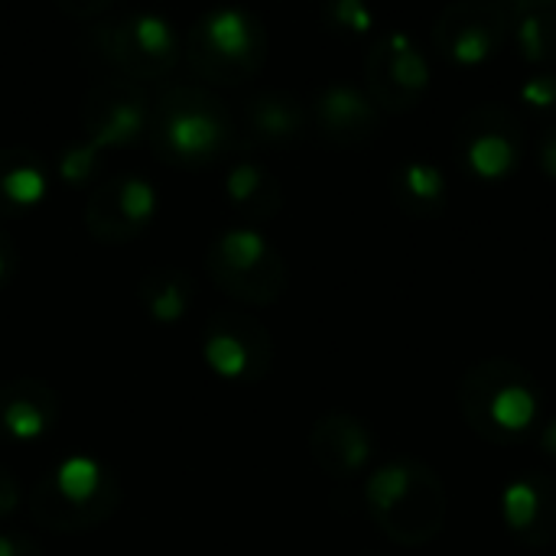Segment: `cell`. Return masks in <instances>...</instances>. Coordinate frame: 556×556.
I'll return each instance as SVG.
<instances>
[{
    "mask_svg": "<svg viewBox=\"0 0 556 556\" xmlns=\"http://www.w3.org/2000/svg\"><path fill=\"white\" fill-rule=\"evenodd\" d=\"M404 189L414 202H424V205H437L443 199V189H446V179L437 166L430 163H410L404 169Z\"/></svg>",
    "mask_w": 556,
    "mask_h": 556,
    "instance_id": "23",
    "label": "cell"
},
{
    "mask_svg": "<svg viewBox=\"0 0 556 556\" xmlns=\"http://www.w3.org/2000/svg\"><path fill=\"white\" fill-rule=\"evenodd\" d=\"M502 508H505V521L518 534H531V528L541 518V485H538V479H518V482H511L505 489Z\"/></svg>",
    "mask_w": 556,
    "mask_h": 556,
    "instance_id": "22",
    "label": "cell"
},
{
    "mask_svg": "<svg viewBox=\"0 0 556 556\" xmlns=\"http://www.w3.org/2000/svg\"><path fill=\"white\" fill-rule=\"evenodd\" d=\"M156 212V192L143 176L101 179L85 205L88 231L104 244H124L137 238Z\"/></svg>",
    "mask_w": 556,
    "mask_h": 556,
    "instance_id": "5",
    "label": "cell"
},
{
    "mask_svg": "<svg viewBox=\"0 0 556 556\" xmlns=\"http://www.w3.org/2000/svg\"><path fill=\"white\" fill-rule=\"evenodd\" d=\"M205 267L222 293L248 306H267L287 287L283 257L251 228H235L215 238Z\"/></svg>",
    "mask_w": 556,
    "mask_h": 556,
    "instance_id": "3",
    "label": "cell"
},
{
    "mask_svg": "<svg viewBox=\"0 0 556 556\" xmlns=\"http://www.w3.org/2000/svg\"><path fill=\"white\" fill-rule=\"evenodd\" d=\"M443 511H446V498H443V485L440 479L433 476V469L427 466H414V485L410 492L404 495V502L388 511L381 521V528L394 538V541H404V544H424L430 541L440 525H443Z\"/></svg>",
    "mask_w": 556,
    "mask_h": 556,
    "instance_id": "10",
    "label": "cell"
},
{
    "mask_svg": "<svg viewBox=\"0 0 556 556\" xmlns=\"http://www.w3.org/2000/svg\"><path fill=\"white\" fill-rule=\"evenodd\" d=\"M306 124L303 104L283 91H264L244 108V140L248 143H290Z\"/></svg>",
    "mask_w": 556,
    "mask_h": 556,
    "instance_id": "15",
    "label": "cell"
},
{
    "mask_svg": "<svg viewBox=\"0 0 556 556\" xmlns=\"http://www.w3.org/2000/svg\"><path fill=\"white\" fill-rule=\"evenodd\" d=\"M46 195V166L26 147L0 150V218L26 215Z\"/></svg>",
    "mask_w": 556,
    "mask_h": 556,
    "instance_id": "14",
    "label": "cell"
},
{
    "mask_svg": "<svg viewBox=\"0 0 556 556\" xmlns=\"http://www.w3.org/2000/svg\"><path fill=\"white\" fill-rule=\"evenodd\" d=\"M182 55L208 85H241L264 65V26L244 10H212L186 33Z\"/></svg>",
    "mask_w": 556,
    "mask_h": 556,
    "instance_id": "2",
    "label": "cell"
},
{
    "mask_svg": "<svg viewBox=\"0 0 556 556\" xmlns=\"http://www.w3.org/2000/svg\"><path fill=\"white\" fill-rule=\"evenodd\" d=\"M16 505H20V485H16V479L10 476V469L0 466V518L13 515Z\"/></svg>",
    "mask_w": 556,
    "mask_h": 556,
    "instance_id": "27",
    "label": "cell"
},
{
    "mask_svg": "<svg viewBox=\"0 0 556 556\" xmlns=\"http://www.w3.org/2000/svg\"><path fill=\"white\" fill-rule=\"evenodd\" d=\"M414 466L417 463H410V459L388 463L368 476V505L378 518H384L388 511H394L404 502V495L414 485Z\"/></svg>",
    "mask_w": 556,
    "mask_h": 556,
    "instance_id": "21",
    "label": "cell"
},
{
    "mask_svg": "<svg viewBox=\"0 0 556 556\" xmlns=\"http://www.w3.org/2000/svg\"><path fill=\"white\" fill-rule=\"evenodd\" d=\"M332 16H336L342 26H352V29H358V33H365V29L371 26V13H368L365 3H358V0H339V3L332 7Z\"/></svg>",
    "mask_w": 556,
    "mask_h": 556,
    "instance_id": "26",
    "label": "cell"
},
{
    "mask_svg": "<svg viewBox=\"0 0 556 556\" xmlns=\"http://www.w3.org/2000/svg\"><path fill=\"white\" fill-rule=\"evenodd\" d=\"M515 29L525 55L531 62H547L556 55V3H515Z\"/></svg>",
    "mask_w": 556,
    "mask_h": 556,
    "instance_id": "18",
    "label": "cell"
},
{
    "mask_svg": "<svg viewBox=\"0 0 556 556\" xmlns=\"http://www.w3.org/2000/svg\"><path fill=\"white\" fill-rule=\"evenodd\" d=\"M309 450L329 476H355L371 459V437L349 414H326L309 433Z\"/></svg>",
    "mask_w": 556,
    "mask_h": 556,
    "instance_id": "12",
    "label": "cell"
},
{
    "mask_svg": "<svg viewBox=\"0 0 556 556\" xmlns=\"http://www.w3.org/2000/svg\"><path fill=\"white\" fill-rule=\"evenodd\" d=\"M0 556H42V551L29 538L0 534Z\"/></svg>",
    "mask_w": 556,
    "mask_h": 556,
    "instance_id": "28",
    "label": "cell"
},
{
    "mask_svg": "<svg viewBox=\"0 0 556 556\" xmlns=\"http://www.w3.org/2000/svg\"><path fill=\"white\" fill-rule=\"evenodd\" d=\"M228 199L238 205L241 215L261 222V218L277 215V208L283 202V189H280V182L261 163L241 160L228 173Z\"/></svg>",
    "mask_w": 556,
    "mask_h": 556,
    "instance_id": "16",
    "label": "cell"
},
{
    "mask_svg": "<svg viewBox=\"0 0 556 556\" xmlns=\"http://www.w3.org/2000/svg\"><path fill=\"white\" fill-rule=\"evenodd\" d=\"M316 121H319L323 134L332 137L336 143H358L375 130L378 111L358 88L329 85L316 98Z\"/></svg>",
    "mask_w": 556,
    "mask_h": 556,
    "instance_id": "13",
    "label": "cell"
},
{
    "mask_svg": "<svg viewBox=\"0 0 556 556\" xmlns=\"http://www.w3.org/2000/svg\"><path fill=\"white\" fill-rule=\"evenodd\" d=\"M59 417L55 391L36 378H16L0 391V437L13 443L39 440Z\"/></svg>",
    "mask_w": 556,
    "mask_h": 556,
    "instance_id": "11",
    "label": "cell"
},
{
    "mask_svg": "<svg viewBox=\"0 0 556 556\" xmlns=\"http://www.w3.org/2000/svg\"><path fill=\"white\" fill-rule=\"evenodd\" d=\"M521 98L534 108H554L556 104V75H534L525 81Z\"/></svg>",
    "mask_w": 556,
    "mask_h": 556,
    "instance_id": "25",
    "label": "cell"
},
{
    "mask_svg": "<svg viewBox=\"0 0 556 556\" xmlns=\"http://www.w3.org/2000/svg\"><path fill=\"white\" fill-rule=\"evenodd\" d=\"M94 166H98V147L88 143V147H72V150L62 156L59 173H62L65 182L78 186V182H88V176L94 173Z\"/></svg>",
    "mask_w": 556,
    "mask_h": 556,
    "instance_id": "24",
    "label": "cell"
},
{
    "mask_svg": "<svg viewBox=\"0 0 556 556\" xmlns=\"http://www.w3.org/2000/svg\"><path fill=\"white\" fill-rule=\"evenodd\" d=\"M541 446H544V453H551L556 459V420H551L547 427H544V433H541Z\"/></svg>",
    "mask_w": 556,
    "mask_h": 556,
    "instance_id": "31",
    "label": "cell"
},
{
    "mask_svg": "<svg viewBox=\"0 0 556 556\" xmlns=\"http://www.w3.org/2000/svg\"><path fill=\"white\" fill-rule=\"evenodd\" d=\"M98 52L117 65L127 78L147 81V78H166L179 59L182 42L176 29L156 16V13H130L111 23H101L91 29Z\"/></svg>",
    "mask_w": 556,
    "mask_h": 556,
    "instance_id": "4",
    "label": "cell"
},
{
    "mask_svg": "<svg viewBox=\"0 0 556 556\" xmlns=\"http://www.w3.org/2000/svg\"><path fill=\"white\" fill-rule=\"evenodd\" d=\"M202 355L222 378H261L270 368L274 345L254 316L215 313L205 326Z\"/></svg>",
    "mask_w": 556,
    "mask_h": 556,
    "instance_id": "6",
    "label": "cell"
},
{
    "mask_svg": "<svg viewBox=\"0 0 556 556\" xmlns=\"http://www.w3.org/2000/svg\"><path fill=\"white\" fill-rule=\"evenodd\" d=\"M150 143L163 163L205 166L225 156L235 143L231 111L218 94L195 85H169L150 104Z\"/></svg>",
    "mask_w": 556,
    "mask_h": 556,
    "instance_id": "1",
    "label": "cell"
},
{
    "mask_svg": "<svg viewBox=\"0 0 556 556\" xmlns=\"http://www.w3.org/2000/svg\"><path fill=\"white\" fill-rule=\"evenodd\" d=\"M538 417V397L531 394V388L525 381L505 384L492 394L489 401V427L492 437H508V433H521L525 427H531Z\"/></svg>",
    "mask_w": 556,
    "mask_h": 556,
    "instance_id": "19",
    "label": "cell"
},
{
    "mask_svg": "<svg viewBox=\"0 0 556 556\" xmlns=\"http://www.w3.org/2000/svg\"><path fill=\"white\" fill-rule=\"evenodd\" d=\"M81 124H85L91 147H98V150L101 147H124V143H134L140 134H147L150 101L127 78L101 81L85 94Z\"/></svg>",
    "mask_w": 556,
    "mask_h": 556,
    "instance_id": "7",
    "label": "cell"
},
{
    "mask_svg": "<svg viewBox=\"0 0 556 556\" xmlns=\"http://www.w3.org/2000/svg\"><path fill=\"white\" fill-rule=\"evenodd\" d=\"M508 127H485L479 130L472 140H469V163L479 176H502L515 166V156H518V147L515 140L505 134Z\"/></svg>",
    "mask_w": 556,
    "mask_h": 556,
    "instance_id": "20",
    "label": "cell"
},
{
    "mask_svg": "<svg viewBox=\"0 0 556 556\" xmlns=\"http://www.w3.org/2000/svg\"><path fill=\"white\" fill-rule=\"evenodd\" d=\"M365 75L381 104L407 108L430 85V62L407 33H391L368 52Z\"/></svg>",
    "mask_w": 556,
    "mask_h": 556,
    "instance_id": "8",
    "label": "cell"
},
{
    "mask_svg": "<svg viewBox=\"0 0 556 556\" xmlns=\"http://www.w3.org/2000/svg\"><path fill=\"white\" fill-rule=\"evenodd\" d=\"M140 300L156 323H176L186 316V309L192 303V280H189V274H182L176 267L150 270L140 280Z\"/></svg>",
    "mask_w": 556,
    "mask_h": 556,
    "instance_id": "17",
    "label": "cell"
},
{
    "mask_svg": "<svg viewBox=\"0 0 556 556\" xmlns=\"http://www.w3.org/2000/svg\"><path fill=\"white\" fill-rule=\"evenodd\" d=\"M117 502H121V489L114 479L91 502H72L52 489L49 476H42L29 492V515L36 525H42L55 534H78V531H91V528L104 525L114 515Z\"/></svg>",
    "mask_w": 556,
    "mask_h": 556,
    "instance_id": "9",
    "label": "cell"
},
{
    "mask_svg": "<svg viewBox=\"0 0 556 556\" xmlns=\"http://www.w3.org/2000/svg\"><path fill=\"white\" fill-rule=\"evenodd\" d=\"M13 261H16V257H13V248L7 244V238H0V283H3L7 274L13 270Z\"/></svg>",
    "mask_w": 556,
    "mask_h": 556,
    "instance_id": "30",
    "label": "cell"
},
{
    "mask_svg": "<svg viewBox=\"0 0 556 556\" xmlns=\"http://www.w3.org/2000/svg\"><path fill=\"white\" fill-rule=\"evenodd\" d=\"M541 166L547 176L556 179V127H551L544 137H541Z\"/></svg>",
    "mask_w": 556,
    "mask_h": 556,
    "instance_id": "29",
    "label": "cell"
}]
</instances>
